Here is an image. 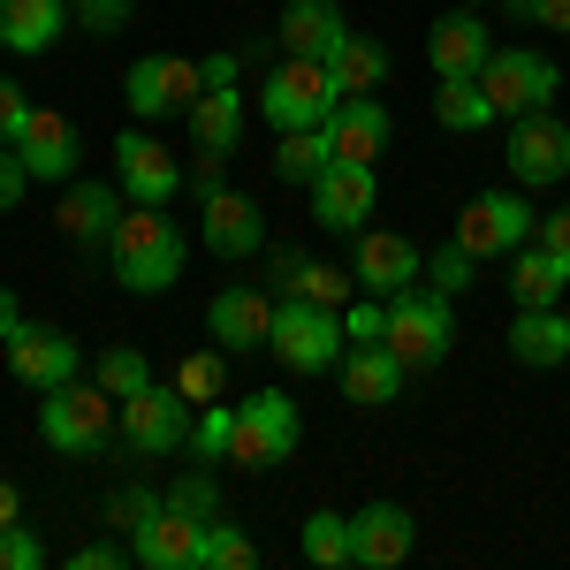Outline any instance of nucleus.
Here are the masks:
<instances>
[{"label": "nucleus", "mask_w": 570, "mask_h": 570, "mask_svg": "<svg viewBox=\"0 0 570 570\" xmlns=\"http://www.w3.org/2000/svg\"><path fill=\"white\" fill-rule=\"evenodd\" d=\"M183 259H190V236H183V220L168 214V206H130L122 228L107 236V266H115V282H122L130 297L176 289Z\"/></svg>", "instance_id": "nucleus-1"}, {"label": "nucleus", "mask_w": 570, "mask_h": 570, "mask_svg": "<svg viewBox=\"0 0 570 570\" xmlns=\"http://www.w3.org/2000/svg\"><path fill=\"white\" fill-rule=\"evenodd\" d=\"M266 351L282 357V373L297 381H320L335 373L351 335H343V312L335 305H305V297H274V327H266Z\"/></svg>", "instance_id": "nucleus-2"}, {"label": "nucleus", "mask_w": 570, "mask_h": 570, "mask_svg": "<svg viewBox=\"0 0 570 570\" xmlns=\"http://www.w3.org/2000/svg\"><path fill=\"white\" fill-rule=\"evenodd\" d=\"M39 434L46 449H61V456H85L99 464L107 456V441H115V395L99 389V381H61V389H46L39 403Z\"/></svg>", "instance_id": "nucleus-3"}, {"label": "nucleus", "mask_w": 570, "mask_h": 570, "mask_svg": "<svg viewBox=\"0 0 570 570\" xmlns=\"http://www.w3.org/2000/svg\"><path fill=\"white\" fill-rule=\"evenodd\" d=\"M389 351L411 365V373H434L441 357L456 351V312H449V297L441 289H395L389 297Z\"/></svg>", "instance_id": "nucleus-4"}, {"label": "nucleus", "mask_w": 570, "mask_h": 570, "mask_svg": "<svg viewBox=\"0 0 570 570\" xmlns=\"http://www.w3.org/2000/svg\"><path fill=\"white\" fill-rule=\"evenodd\" d=\"M487 99H494V115L502 122H518V115H548L556 107V91H563V69L540 53V46H494L480 69Z\"/></svg>", "instance_id": "nucleus-5"}, {"label": "nucleus", "mask_w": 570, "mask_h": 570, "mask_svg": "<svg viewBox=\"0 0 570 570\" xmlns=\"http://www.w3.org/2000/svg\"><path fill=\"white\" fill-rule=\"evenodd\" d=\"M297 434H305V419H297V403H289L282 389L236 395V456H228V464H244V472H274V464L297 456Z\"/></svg>", "instance_id": "nucleus-6"}, {"label": "nucleus", "mask_w": 570, "mask_h": 570, "mask_svg": "<svg viewBox=\"0 0 570 570\" xmlns=\"http://www.w3.org/2000/svg\"><path fill=\"white\" fill-rule=\"evenodd\" d=\"M259 107L274 130H320L343 107V85L327 77V61H289L282 53V69H266V85H259Z\"/></svg>", "instance_id": "nucleus-7"}, {"label": "nucleus", "mask_w": 570, "mask_h": 570, "mask_svg": "<svg viewBox=\"0 0 570 570\" xmlns=\"http://www.w3.org/2000/svg\"><path fill=\"white\" fill-rule=\"evenodd\" d=\"M115 434H122V449L130 456H183V441H190V395L183 389H137V395H122L115 403Z\"/></svg>", "instance_id": "nucleus-8"}, {"label": "nucleus", "mask_w": 570, "mask_h": 570, "mask_svg": "<svg viewBox=\"0 0 570 570\" xmlns=\"http://www.w3.org/2000/svg\"><path fill=\"white\" fill-rule=\"evenodd\" d=\"M532 206L518 190H480V198H464L456 206V244L472 252V259H510L518 244H532Z\"/></svg>", "instance_id": "nucleus-9"}, {"label": "nucleus", "mask_w": 570, "mask_h": 570, "mask_svg": "<svg viewBox=\"0 0 570 570\" xmlns=\"http://www.w3.org/2000/svg\"><path fill=\"white\" fill-rule=\"evenodd\" d=\"M206 91V69L183 61V53H137L130 77H122V99H130L137 122H160V115H190V99Z\"/></svg>", "instance_id": "nucleus-10"}, {"label": "nucleus", "mask_w": 570, "mask_h": 570, "mask_svg": "<svg viewBox=\"0 0 570 570\" xmlns=\"http://www.w3.org/2000/svg\"><path fill=\"white\" fill-rule=\"evenodd\" d=\"M373 206H381V168H357V160H327L312 176V220L327 236H357L373 228Z\"/></svg>", "instance_id": "nucleus-11"}, {"label": "nucleus", "mask_w": 570, "mask_h": 570, "mask_svg": "<svg viewBox=\"0 0 570 570\" xmlns=\"http://www.w3.org/2000/svg\"><path fill=\"white\" fill-rule=\"evenodd\" d=\"M563 176H570V122H556V115H518L510 122V183L556 190Z\"/></svg>", "instance_id": "nucleus-12"}, {"label": "nucleus", "mask_w": 570, "mask_h": 570, "mask_svg": "<svg viewBox=\"0 0 570 570\" xmlns=\"http://www.w3.org/2000/svg\"><path fill=\"white\" fill-rule=\"evenodd\" d=\"M115 183H122L130 206H168V198L183 190V168L153 130H122L115 137Z\"/></svg>", "instance_id": "nucleus-13"}, {"label": "nucleus", "mask_w": 570, "mask_h": 570, "mask_svg": "<svg viewBox=\"0 0 570 570\" xmlns=\"http://www.w3.org/2000/svg\"><path fill=\"white\" fill-rule=\"evenodd\" d=\"M8 373L23 381V389H61V381H85V351L61 335V327H39V320H23L16 335H8Z\"/></svg>", "instance_id": "nucleus-14"}, {"label": "nucleus", "mask_w": 570, "mask_h": 570, "mask_svg": "<svg viewBox=\"0 0 570 570\" xmlns=\"http://www.w3.org/2000/svg\"><path fill=\"white\" fill-rule=\"evenodd\" d=\"M122 214H130V198H122V183H61V206H53V228L69 236V244H85V252H107V236L122 228Z\"/></svg>", "instance_id": "nucleus-15"}, {"label": "nucleus", "mask_w": 570, "mask_h": 570, "mask_svg": "<svg viewBox=\"0 0 570 570\" xmlns=\"http://www.w3.org/2000/svg\"><path fill=\"white\" fill-rule=\"evenodd\" d=\"M198 548H206V518H190L176 502H160L153 518L130 525V556L145 570H198Z\"/></svg>", "instance_id": "nucleus-16"}, {"label": "nucleus", "mask_w": 570, "mask_h": 570, "mask_svg": "<svg viewBox=\"0 0 570 570\" xmlns=\"http://www.w3.org/2000/svg\"><path fill=\"white\" fill-rule=\"evenodd\" d=\"M198 228H206V252H214V259H236V266H244V259H259V252H266L259 206H252L244 190H228V183L198 198Z\"/></svg>", "instance_id": "nucleus-17"}, {"label": "nucleus", "mask_w": 570, "mask_h": 570, "mask_svg": "<svg viewBox=\"0 0 570 570\" xmlns=\"http://www.w3.org/2000/svg\"><path fill=\"white\" fill-rule=\"evenodd\" d=\"M357 289L365 297H395V289H411L419 274H426V252L411 244V236H395V228H357Z\"/></svg>", "instance_id": "nucleus-18"}, {"label": "nucleus", "mask_w": 570, "mask_h": 570, "mask_svg": "<svg viewBox=\"0 0 570 570\" xmlns=\"http://www.w3.org/2000/svg\"><path fill=\"white\" fill-rule=\"evenodd\" d=\"M411 548H419V518L403 502H365V510H351V563L357 570H395Z\"/></svg>", "instance_id": "nucleus-19"}, {"label": "nucleus", "mask_w": 570, "mask_h": 570, "mask_svg": "<svg viewBox=\"0 0 570 570\" xmlns=\"http://www.w3.org/2000/svg\"><path fill=\"white\" fill-rule=\"evenodd\" d=\"M487 53H494V31H487V16L472 8V0H456L449 16H434V31H426L434 77H480Z\"/></svg>", "instance_id": "nucleus-20"}, {"label": "nucleus", "mask_w": 570, "mask_h": 570, "mask_svg": "<svg viewBox=\"0 0 570 570\" xmlns=\"http://www.w3.org/2000/svg\"><path fill=\"white\" fill-rule=\"evenodd\" d=\"M274 39H282L289 61H335L343 39H351V16H343L335 0H289L282 23H274Z\"/></svg>", "instance_id": "nucleus-21"}, {"label": "nucleus", "mask_w": 570, "mask_h": 570, "mask_svg": "<svg viewBox=\"0 0 570 570\" xmlns=\"http://www.w3.org/2000/svg\"><path fill=\"white\" fill-rule=\"evenodd\" d=\"M16 153H23L31 183H69V176H77V160H85L77 122L53 115V107H31V122H23V137H16Z\"/></svg>", "instance_id": "nucleus-22"}, {"label": "nucleus", "mask_w": 570, "mask_h": 570, "mask_svg": "<svg viewBox=\"0 0 570 570\" xmlns=\"http://www.w3.org/2000/svg\"><path fill=\"white\" fill-rule=\"evenodd\" d=\"M266 327H274V297L252 282H228L214 305H206V335L220 351H266Z\"/></svg>", "instance_id": "nucleus-23"}, {"label": "nucleus", "mask_w": 570, "mask_h": 570, "mask_svg": "<svg viewBox=\"0 0 570 570\" xmlns=\"http://www.w3.org/2000/svg\"><path fill=\"white\" fill-rule=\"evenodd\" d=\"M389 107L373 99V91H357V99H343L335 115H327V145H335V160H357V168H381V153H389Z\"/></svg>", "instance_id": "nucleus-24"}, {"label": "nucleus", "mask_w": 570, "mask_h": 570, "mask_svg": "<svg viewBox=\"0 0 570 570\" xmlns=\"http://www.w3.org/2000/svg\"><path fill=\"white\" fill-rule=\"evenodd\" d=\"M335 381H343V395H351V403L381 411V403H395V395H403L411 365H403L389 343H351V351H343V365H335Z\"/></svg>", "instance_id": "nucleus-25"}, {"label": "nucleus", "mask_w": 570, "mask_h": 570, "mask_svg": "<svg viewBox=\"0 0 570 570\" xmlns=\"http://www.w3.org/2000/svg\"><path fill=\"white\" fill-rule=\"evenodd\" d=\"M510 357L525 373L570 365V312L563 305H518V320H510Z\"/></svg>", "instance_id": "nucleus-26"}, {"label": "nucleus", "mask_w": 570, "mask_h": 570, "mask_svg": "<svg viewBox=\"0 0 570 570\" xmlns=\"http://www.w3.org/2000/svg\"><path fill=\"white\" fill-rule=\"evenodd\" d=\"M351 289H357L351 266H327V259H312V252H274V297H305V305L343 312Z\"/></svg>", "instance_id": "nucleus-27"}, {"label": "nucleus", "mask_w": 570, "mask_h": 570, "mask_svg": "<svg viewBox=\"0 0 570 570\" xmlns=\"http://www.w3.org/2000/svg\"><path fill=\"white\" fill-rule=\"evenodd\" d=\"M69 0H0V46L8 53H53L69 31Z\"/></svg>", "instance_id": "nucleus-28"}, {"label": "nucleus", "mask_w": 570, "mask_h": 570, "mask_svg": "<svg viewBox=\"0 0 570 570\" xmlns=\"http://www.w3.org/2000/svg\"><path fill=\"white\" fill-rule=\"evenodd\" d=\"M570 289V259L548 244H518L510 252V305H563Z\"/></svg>", "instance_id": "nucleus-29"}, {"label": "nucleus", "mask_w": 570, "mask_h": 570, "mask_svg": "<svg viewBox=\"0 0 570 570\" xmlns=\"http://www.w3.org/2000/svg\"><path fill=\"white\" fill-rule=\"evenodd\" d=\"M190 137H198V153H236V137H244V91L206 85L190 99Z\"/></svg>", "instance_id": "nucleus-30"}, {"label": "nucleus", "mask_w": 570, "mask_h": 570, "mask_svg": "<svg viewBox=\"0 0 570 570\" xmlns=\"http://www.w3.org/2000/svg\"><path fill=\"white\" fill-rule=\"evenodd\" d=\"M434 122L441 130H494V99L480 77H434Z\"/></svg>", "instance_id": "nucleus-31"}, {"label": "nucleus", "mask_w": 570, "mask_h": 570, "mask_svg": "<svg viewBox=\"0 0 570 570\" xmlns=\"http://www.w3.org/2000/svg\"><path fill=\"white\" fill-rule=\"evenodd\" d=\"M327 77L343 85V99H357V91H373V85H389V46L373 39V31H351V39H343V53L327 61Z\"/></svg>", "instance_id": "nucleus-32"}, {"label": "nucleus", "mask_w": 570, "mask_h": 570, "mask_svg": "<svg viewBox=\"0 0 570 570\" xmlns=\"http://www.w3.org/2000/svg\"><path fill=\"white\" fill-rule=\"evenodd\" d=\"M335 160V145H327V122L320 130H282V145H274V176L297 183V190H312V176Z\"/></svg>", "instance_id": "nucleus-33"}, {"label": "nucleus", "mask_w": 570, "mask_h": 570, "mask_svg": "<svg viewBox=\"0 0 570 570\" xmlns=\"http://www.w3.org/2000/svg\"><path fill=\"white\" fill-rule=\"evenodd\" d=\"M183 456H198V464H228L236 456V403H206V419H190V441H183Z\"/></svg>", "instance_id": "nucleus-34"}, {"label": "nucleus", "mask_w": 570, "mask_h": 570, "mask_svg": "<svg viewBox=\"0 0 570 570\" xmlns=\"http://www.w3.org/2000/svg\"><path fill=\"white\" fill-rule=\"evenodd\" d=\"M297 548H305L312 570H343L351 563V518H335V510H312L305 532H297Z\"/></svg>", "instance_id": "nucleus-35"}, {"label": "nucleus", "mask_w": 570, "mask_h": 570, "mask_svg": "<svg viewBox=\"0 0 570 570\" xmlns=\"http://www.w3.org/2000/svg\"><path fill=\"white\" fill-rule=\"evenodd\" d=\"M91 381H99V389L122 403V395L153 389V357L137 351V343H107V351H99V365H91Z\"/></svg>", "instance_id": "nucleus-36"}, {"label": "nucleus", "mask_w": 570, "mask_h": 570, "mask_svg": "<svg viewBox=\"0 0 570 570\" xmlns=\"http://www.w3.org/2000/svg\"><path fill=\"white\" fill-rule=\"evenodd\" d=\"M252 563H259L252 532L236 525V518H214L206 525V548H198V570H252Z\"/></svg>", "instance_id": "nucleus-37"}, {"label": "nucleus", "mask_w": 570, "mask_h": 570, "mask_svg": "<svg viewBox=\"0 0 570 570\" xmlns=\"http://www.w3.org/2000/svg\"><path fill=\"white\" fill-rule=\"evenodd\" d=\"M419 282H426V289H441V297H464V289L480 282V259H472V252H464V244L449 236L434 259H426V274H419Z\"/></svg>", "instance_id": "nucleus-38"}, {"label": "nucleus", "mask_w": 570, "mask_h": 570, "mask_svg": "<svg viewBox=\"0 0 570 570\" xmlns=\"http://www.w3.org/2000/svg\"><path fill=\"white\" fill-rule=\"evenodd\" d=\"M176 389L190 395V403H214V395L228 389V351H220V343H214V351H190L176 365Z\"/></svg>", "instance_id": "nucleus-39"}, {"label": "nucleus", "mask_w": 570, "mask_h": 570, "mask_svg": "<svg viewBox=\"0 0 570 570\" xmlns=\"http://www.w3.org/2000/svg\"><path fill=\"white\" fill-rule=\"evenodd\" d=\"M168 502H176V510H190V518H206V525H214V518H220V487H214V464H198L190 480H176V487H168Z\"/></svg>", "instance_id": "nucleus-40"}, {"label": "nucleus", "mask_w": 570, "mask_h": 570, "mask_svg": "<svg viewBox=\"0 0 570 570\" xmlns=\"http://www.w3.org/2000/svg\"><path fill=\"white\" fill-rule=\"evenodd\" d=\"M69 16L85 23L91 39H115V31H122V23L137 16V0H69Z\"/></svg>", "instance_id": "nucleus-41"}, {"label": "nucleus", "mask_w": 570, "mask_h": 570, "mask_svg": "<svg viewBox=\"0 0 570 570\" xmlns=\"http://www.w3.org/2000/svg\"><path fill=\"white\" fill-rule=\"evenodd\" d=\"M46 563V540L31 525H0V570H39Z\"/></svg>", "instance_id": "nucleus-42"}, {"label": "nucleus", "mask_w": 570, "mask_h": 570, "mask_svg": "<svg viewBox=\"0 0 570 570\" xmlns=\"http://www.w3.org/2000/svg\"><path fill=\"white\" fill-rule=\"evenodd\" d=\"M160 502H168V494H153V487H115V494H107V525H122V532H130L137 518H153Z\"/></svg>", "instance_id": "nucleus-43"}, {"label": "nucleus", "mask_w": 570, "mask_h": 570, "mask_svg": "<svg viewBox=\"0 0 570 570\" xmlns=\"http://www.w3.org/2000/svg\"><path fill=\"white\" fill-rule=\"evenodd\" d=\"M343 335H351V343H389V297L351 305V312H343Z\"/></svg>", "instance_id": "nucleus-44"}, {"label": "nucleus", "mask_w": 570, "mask_h": 570, "mask_svg": "<svg viewBox=\"0 0 570 570\" xmlns=\"http://www.w3.org/2000/svg\"><path fill=\"white\" fill-rule=\"evenodd\" d=\"M518 23H540V31H556V39H570V0H502Z\"/></svg>", "instance_id": "nucleus-45"}, {"label": "nucleus", "mask_w": 570, "mask_h": 570, "mask_svg": "<svg viewBox=\"0 0 570 570\" xmlns=\"http://www.w3.org/2000/svg\"><path fill=\"white\" fill-rule=\"evenodd\" d=\"M23 122H31V91L16 85V77H0V145H16Z\"/></svg>", "instance_id": "nucleus-46"}, {"label": "nucleus", "mask_w": 570, "mask_h": 570, "mask_svg": "<svg viewBox=\"0 0 570 570\" xmlns=\"http://www.w3.org/2000/svg\"><path fill=\"white\" fill-rule=\"evenodd\" d=\"M23 190H31L23 153H16V145H0V214H16V206H23Z\"/></svg>", "instance_id": "nucleus-47"}, {"label": "nucleus", "mask_w": 570, "mask_h": 570, "mask_svg": "<svg viewBox=\"0 0 570 570\" xmlns=\"http://www.w3.org/2000/svg\"><path fill=\"white\" fill-rule=\"evenodd\" d=\"M122 563H137L130 540H91V548H77V556H69V570H122Z\"/></svg>", "instance_id": "nucleus-48"}, {"label": "nucleus", "mask_w": 570, "mask_h": 570, "mask_svg": "<svg viewBox=\"0 0 570 570\" xmlns=\"http://www.w3.org/2000/svg\"><path fill=\"white\" fill-rule=\"evenodd\" d=\"M532 244H548V252H563V259H570V206H556V214L532 220Z\"/></svg>", "instance_id": "nucleus-49"}, {"label": "nucleus", "mask_w": 570, "mask_h": 570, "mask_svg": "<svg viewBox=\"0 0 570 570\" xmlns=\"http://www.w3.org/2000/svg\"><path fill=\"white\" fill-rule=\"evenodd\" d=\"M220 160H228V153H198V168H190V198H206V190H220Z\"/></svg>", "instance_id": "nucleus-50"}, {"label": "nucleus", "mask_w": 570, "mask_h": 570, "mask_svg": "<svg viewBox=\"0 0 570 570\" xmlns=\"http://www.w3.org/2000/svg\"><path fill=\"white\" fill-rule=\"evenodd\" d=\"M16 327H23V305H16V289H8V282H0V343H8V335H16Z\"/></svg>", "instance_id": "nucleus-51"}, {"label": "nucleus", "mask_w": 570, "mask_h": 570, "mask_svg": "<svg viewBox=\"0 0 570 570\" xmlns=\"http://www.w3.org/2000/svg\"><path fill=\"white\" fill-rule=\"evenodd\" d=\"M0 525H23V494H16L8 480H0Z\"/></svg>", "instance_id": "nucleus-52"}, {"label": "nucleus", "mask_w": 570, "mask_h": 570, "mask_svg": "<svg viewBox=\"0 0 570 570\" xmlns=\"http://www.w3.org/2000/svg\"><path fill=\"white\" fill-rule=\"evenodd\" d=\"M206 85H236V53H214L206 61Z\"/></svg>", "instance_id": "nucleus-53"}, {"label": "nucleus", "mask_w": 570, "mask_h": 570, "mask_svg": "<svg viewBox=\"0 0 570 570\" xmlns=\"http://www.w3.org/2000/svg\"><path fill=\"white\" fill-rule=\"evenodd\" d=\"M472 8H480V0H472Z\"/></svg>", "instance_id": "nucleus-54"}]
</instances>
